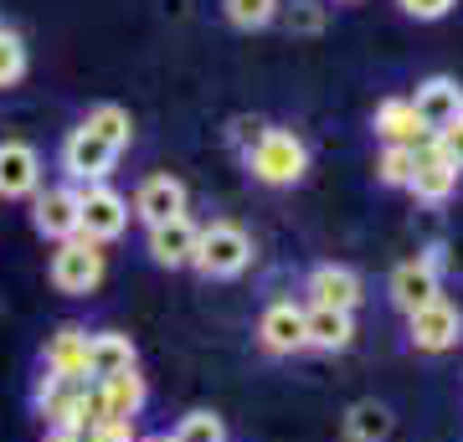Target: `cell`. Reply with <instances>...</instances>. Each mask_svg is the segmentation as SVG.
I'll use <instances>...</instances> for the list:
<instances>
[{"label": "cell", "instance_id": "cell-1", "mask_svg": "<svg viewBox=\"0 0 463 442\" xmlns=\"http://www.w3.org/2000/svg\"><path fill=\"white\" fill-rule=\"evenodd\" d=\"M242 160H248V170L263 185H294V181H304V170H309V149H304V139H298L294 129H273V124H268V129L258 134V145H252Z\"/></svg>", "mask_w": 463, "mask_h": 442}, {"label": "cell", "instance_id": "cell-2", "mask_svg": "<svg viewBox=\"0 0 463 442\" xmlns=\"http://www.w3.org/2000/svg\"><path fill=\"white\" fill-rule=\"evenodd\" d=\"M248 262H252V237L237 227V221H212V227H201L196 258H191L196 273H206V278H237Z\"/></svg>", "mask_w": 463, "mask_h": 442}, {"label": "cell", "instance_id": "cell-3", "mask_svg": "<svg viewBox=\"0 0 463 442\" xmlns=\"http://www.w3.org/2000/svg\"><path fill=\"white\" fill-rule=\"evenodd\" d=\"M124 227H129V201L118 196L109 181L99 185H78V237H88V242H114V237H124Z\"/></svg>", "mask_w": 463, "mask_h": 442}, {"label": "cell", "instance_id": "cell-4", "mask_svg": "<svg viewBox=\"0 0 463 442\" xmlns=\"http://www.w3.org/2000/svg\"><path fill=\"white\" fill-rule=\"evenodd\" d=\"M52 283H57V294H72V298L93 294L103 283V247L88 242V237L57 242V252H52Z\"/></svg>", "mask_w": 463, "mask_h": 442}, {"label": "cell", "instance_id": "cell-5", "mask_svg": "<svg viewBox=\"0 0 463 442\" xmlns=\"http://www.w3.org/2000/svg\"><path fill=\"white\" fill-rule=\"evenodd\" d=\"M114 165H118V149L114 145H103L99 134H88L83 124L62 139V170L72 175L78 185H99L114 175Z\"/></svg>", "mask_w": 463, "mask_h": 442}, {"label": "cell", "instance_id": "cell-6", "mask_svg": "<svg viewBox=\"0 0 463 442\" xmlns=\"http://www.w3.org/2000/svg\"><path fill=\"white\" fill-rule=\"evenodd\" d=\"M407 191H412L417 201H428V206H443L453 191H458V165L443 155V145L438 139H422L417 145V165H412V181H407Z\"/></svg>", "mask_w": 463, "mask_h": 442}, {"label": "cell", "instance_id": "cell-7", "mask_svg": "<svg viewBox=\"0 0 463 442\" xmlns=\"http://www.w3.org/2000/svg\"><path fill=\"white\" fill-rule=\"evenodd\" d=\"M365 298V283L355 268L345 262H319L309 273V309H340V314H355Z\"/></svg>", "mask_w": 463, "mask_h": 442}, {"label": "cell", "instance_id": "cell-8", "mask_svg": "<svg viewBox=\"0 0 463 442\" xmlns=\"http://www.w3.org/2000/svg\"><path fill=\"white\" fill-rule=\"evenodd\" d=\"M407 334H412L417 350H428V355H438V350H453L463 334V314L458 304H448V298H432V304H422V309L407 314Z\"/></svg>", "mask_w": 463, "mask_h": 442}, {"label": "cell", "instance_id": "cell-9", "mask_svg": "<svg viewBox=\"0 0 463 442\" xmlns=\"http://www.w3.org/2000/svg\"><path fill=\"white\" fill-rule=\"evenodd\" d=\"M407 103H412L417 124H422L428 134H438L463 114V88H458V78H443V72H438V78L417 82V93Z\"/></svg>", "mask_w": 463, "mask_h": 442}, {"label": "cell", "instance_id": "cell-10", "mask_svg": "<svg viewBox=\"0 0 463 442\" xmlns=\"http://www.w3.org/2000/svg\"><path fill=\"white\" fill-rule=\"evenodd\" d=\"M32 227L52 242H72L78 237V185H47L32 201Z\"/></svg>", "mask_w": 463, "mask_h": 442}, {"label": "cell", "instance_id": "cell-11", "mask_svg": "<svg viewBox=\"0 0 463 442\" xmlns=\"http://www.w3.org/2000/svg\"><path fill=\"white\" fill-rule=\"evenodd\" d=\"M42 191V155L26 139H0V201H21Z\"/></svg>", "mask_w": 463, "mask_h": 442}, {"label": "cell", "instance_id": "cell-12", "mask_svg": "<svg viewBox=\"0 0 463 442\" xmlns=\"http://www.w3.org/2000/svg\"><path fill=\"white\" fill-rule=\"evenodd\" d=\"M134 216H139L145 227H160V221L185 216V181H175V175H149V181L134 191Z\"/></svg>", "mask_w": 463, "mask_h": 442}, {"label": "cell", "instance_id": "cell-13", "mask_svg": "<svg viewBox=\"0 0 463 442\" xmlns=\"http://www.w3.org/2000/svg\"><path fill=\"white\" fill-rule=\"evenodd\" d=\"M258 344H263L268 355H294V350H304V309H298L294 298H279V304L263 309Z\"/></svg>", "mask_w": 463, "mask_h": 442}, {"label": "cell", "instance_id": "cell-14", "mask_svg": "<svg viewBox=\"0 0 463 442\" xmlns=\"http://www.w3.org/2000/svg\"><path fill=\"white\" fill-rule=\"evenodd\" d=\"M88 381H62V376H42L36 381V411L52 432H78V396Z\"/></svg>", "mask_w": 463, "mask_h": 442}, {"label": "cell", "instance_id": "cell-15", "mask_svg": "<svg viewBox=\"0 0 463 442\" xmlns=\"http://www.w3.org/2000/svg\"><path fill=\"white\" fill-rule=\"evenodd\" d=\"M42 365H47V376L88 381V329L83 324H62L47 340V350H42Z\"/></svg>", "mask_w": 463, "mask_h": 442}, {"label": "cell", "instance_id": "cell-16", "mask_svg": "<svg viewBox=\"0 0 463 442\" xmlns=\"http://www.w3.org/2000/svg\"><path fill=\"white\" fill-rule=\"evenodd\" d=\"M196 237H201V227L191 221V216L160 221V227H149V258L160 262V268H191V258H196Z\"/></svg>", "mask_w": 463, "mask_h": 442}, {"label": "cell", "instance_id": "cell-17", "mask_svg": "<svg viewBox=\"0 0 463 442\" xmlns=\"http://www.w3.org/2000/svg\"><path fill=\"white\" fill-rule=\"evenodd\" d=\"M432 298H443V283H438V268L422 258L402 262L397 273H392V304H397L402 314L422 309V304H432Z\"/></svg>", "mask_w": 463, "mask_h": 442}, {"label": "cell", "instance_id": "cell-18", "mask_svg": "<svg viewBox=\"0 0 463 442\" xmlns=\"http://www.w3.org/2000/svg\"><path fill=\"white\" fill-rule=\"evenodd\" d=\"M355 344V314L340 309H304V350H325V355H340Z\"/></svg>", "mask_w": 463, "mask_h": 442}, {"label": "cell", "instance_id": "cell-19", "mask_svg": "<svg viewBox=\"0 0 463 442\" xmlns=\"http://www.w3.org/2000/svg\"><path fill=\"white\" fill-rule=\"evenodd\" d=\"M124 371H134V344H129V334H114V329L88 334V376H93V381H109V376H124Z\"/></svg>", "mask_w": 463, "mask_h": 442}, {"label": "cell", "instance_id": "cell-20", "mask_svg": "<svg viewBox=\"0 0 463 442\" xmlns=\"http://www.w3.org/2000/svg\"><path fill=\"white\" fill-rule=\"evenodd\" d=\"M376 134L386 139V145H412V149L428 139V129L417 124V114H412L407 99H381L376 103Z\"/></svg>", "mask_w": 463, "mask_h": 442}, {"label": "cell", "instance_id": "cell-21", "mask_svg": "<svg viewBox=\"0 0 463 442\" xmlns=\"http://www.w3.org/2000/svg\"><path fill=\"white\" fill-rule=\"evenodd\" d=\"M83 129L99 134L103 145H114L118 155H124V149H129V139H134L129 108H118V103H93V108H88V118H83Z\"/></svg>", "mask_w": 463, "mask_h": 442}, {"label": "cell", "instance_id": "cell-22", "mask_svg": "<svg viewBox=\"0 0 463 442\" xmlns=\"http://www.w3.org/2000/svg\"><path fill=\"white\" fill-rule=\"evenodd\" d=\"M103 386V396H109V417H139V407H145V376L139 371H124V376H109V381H99Z\"/></svg>", "mask_w": 463, "mask_h": 442}, {"label": "cell", "instance_id": "cell-23", "mask_svg": "<svg viewBox=\"0 0 463 442\" xmlns=\"http://www.w3.org/2000/svg\"><path fill=\"white\" fill-rule=\"evenodd\" d=\"M345 432H350V442H386L392 437V411L381 401H355L345 417Z\"/></svg>", "mask_w": 463, "mask_h": 442}, {"label": "cell", "instance_id": "cell-24", "mask_svg": "<svg viewBox=\"0 0 463 442\" xmlns=\"http://www.w3.org/2000/svg\"><path fill=\"white\" fill-rule=\"evenodd\" d=\"M222 11L237 32H263L279 21V0H222Z\"/></svg>", "mask_w": 463, "mask_h": 442}, {"label": "cell", "instance_id": "cell-25", "mask_svg": "<svg viewBox=\"0 0 463 442\" xmlns=\"http://www.w3.org/2000/svg\"><path fill=\"white\" fill-rule=\"evenodd\" d=\"M412 165H417V149L412 145H386L376 160V175L381 185H402L407 191V181H412Z\"/></svg>", "mask_w": 463, "mask_h": 442}, {"label": "cell", "instance_id": "cell-26", "mask_svg": "<svg viewBox=\"0 0 463 442\" xmlns=\"http://www.w3.org/2000/svg\"><path fill=\"white\" fill-rule=\"evenodd\" d=\"M170 442H227V422H222L216 411H191V417L175 427Z\"/></svg>", "mask_w": 463, "mask_h": 442}, {"label": "cell", "instance_id": "cell-27", "mask_svg": "<svg viewBox=\"0 0 463 442\" xmlns=\"http://www.w3.org/2000/svg\"><path fill=\"white\" fill-rule=\"evenodd\" d=\"M21 72H26V47H21L16 32H5V26H0V88L21 82Z\"/></svg>", "mask_w": 463, "mask_h": 442}, {"label": "cell", "instance_id": "cell-28", "mask_svg": "<svg viewBox=\"0 0 463 442\" xmlns=\"http://www.w3.org/2000/svg\"><path fill=\"white\" fill-rule=\"evenodd\" d=\"M283 21H288V32L294 36H319L325 32V5H319V0H294Z\"/></svg>", "mask_w": 463, "mask_h": 442}, {"label": "cell", "instance_id": "cell-29", "mask_svg": "<svg viewBox=\"0 0 463 442\" xmlns=\"http://www.w3.org/2000/svg\"><path fill=\"white\" fill-rule=\"evenodd\" d=\"M263 129H268V124H258V118H232V129H227V145L248 155V149L258 145V134H263Z\"/></svg>", "mask_w": 463, "mask_h": 442}, {"label": "cell", "instance_id": "cell-30", "mask_svg": "<svg viewBox=\"0 0 463 442\" xmlns=\"http://www.w3.org/2000/svg\"><path fill=\"white\" fill-rule=\"evenodd\" d=\"M397 5L407 11V16H417V21H443L458 0H397Z\"/></svg>", "mask_w": 463, "mask_h": 442}, {"label": "cell", "instance_id": "cell-31", "mask_svg": "<svg viewBox=\"0 0 463 442\" xmlns=\"http://www.w3.org/2000/svg\"><path fill=\"white\" fill-rule=\"evenodd\" d=\"M432 139L443 145V155H448V160H453V165H458V175H463V114L453 118L448 129H438V134H432Z\"/></svg>", "mask_w": 463, "mask_h": 442}, {"label": "cell", "instance_id": "cell-32", "mask_svg": "<svg viewBox=\"0 0 463 442\" xmlns=\"http://www.w3.org/2000/svg\"><path fill=\"white\" fill-rule=\"evenodd\" d=\"M47 442H78V432H47Z\"/></svg>", "mask_w": 463, "mask_h": 442}]
</instances>
